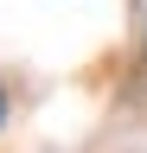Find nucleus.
Returning <instances> with one entry per match:
<instances>
[{
    "label": "nucleus",
    "mask_w": 147,
    "mask_h": 153,
    "mask_svg": "<svg viewBox=\"0 0 147 153\" xmlns=\"http://www.w3.org/2000/svg\"><path fill=\"white\" fill-rule=\"evenodd\" d=\"M0 121H7V89H0Z\"/></svg>",
    "instance_id": "f257e3e1"
}]
</instances>
